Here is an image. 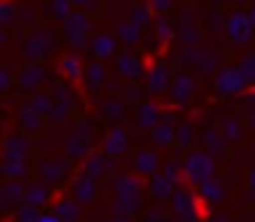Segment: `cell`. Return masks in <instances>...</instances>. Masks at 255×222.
Masks as SVG:
<instances>
[{
	"label": "cell",
	"instance_id": "7",
	"mask_svg": "<svg viewBox=\"0 0 255 222\" xmlns=\"http://www.w3.org/2000/svg\"><path fill=\"white\" fill-rule=\"evenodd\" d=\"M248 33H250V28H248L245 18H243V15H235V18L230 20V35H233V40L243 43V40H248Z\"/></svg>",
	"mask_w": 255,
	"mask_h": 222
},
{
	"label": "cell",
	"instance_id": "21",
	"mask_svg": "<svg viewBox=\"0 0 255 222\" xmlns=\"http://www.w3.org/2000/svg\"><path fill=\"white\" fill-rule=\"evenodd\" d=\"M240 73H243V77H245V80H255V55H253V58H248V60L240 65Z\"/></svg>",
	"mask_w": 255,
	"mask_h": 222
},
{
	"label": "cell",
	"instance_id": "28",
	"mask_svg": "<svg viewBox=\"0 0 255 222\" xmlns=\"http://www.w3.org/2000/svg\"><path fill=\"white\" fill-rule=\"evenodd\" d=\"M8 85V70H0V87Z\"/></svg>",
	"mask_w": 255,
	"mask_h": 222
},
{
	"label": "cell",
	"instance_id": "16",
	"mask_svg": "<svg viewBox=\"0 0 255 222\" xmlns=\"http://www.w3.org/2000/svg\"><path fill=\"white\" fill-rule=\"evenodd\" d=\"M93 48H95V53H98L100 58H105V55L113 53V40H110V38H98V40L93 43Z\"/></svg>",
	"mask_w": 255,
	"mask_h": 222
},
{
	"label": "cell",
	"instance_id": "6",
	"mask_svg": "<svg viewBox=\"0 0 255 222\" xmlns=\"http://www.w3.org/2000/svg\"><path fill=\"white\" fill-rule=\"evenodd\" d=\"M25 202L28 205H33V207H38V205H43V202H48V197H50V192H48V187L45 185H33L25 195Z\"/></svg>",
	"mask_w": 255,
	"mask_h": 222
},
{
	"label": "cell",
	"instance_id": "25",
	"mask_svg": "<svg viewBox=\"0 0 255 222\" xmlns=\"http://www.w3.org/2000/svg\"><path fill=\"white\" fill-rule=\"evenodd\" d=\"M38 220V215H35V207L33 205H28L23 212H20V222H35Z\"/></svg>",
	"mask_w": 255,
	"mask_h": 222
},
{
	"label": "cell",
	"instance_id": "14",
	"mask_svg": "<svg viewBox=\"0 0 255 222\" xmlns=\"http://www.w3.org/2000/svg\"><path fill=\"white\" fill-rule=\"evenodd\" d=\"M20 123L28 128V130H35V128H40V113L38 110H23V115H20Z\"/></svg>",
	"mask_w": 255,
	"mask_h": 222
},
{
	"label": "cell",
	"instance_id": "22",
	"mask_svg": "<svg viewBox=\"0 0 255 222\" xmlns=\"http://www.w3.org/2000/svg\"><path fill=\"white\" fill-rule=\"evenodd\" d=\"M88 75H90V87H98V82H103V77H105V70L98 68V65H93L88 70Z\"/></svg>",
	"mask_w": 255,
	"mask_h": 222
},
{
	"label": "cell",
	"instance_id": "3",
	"mask_svg": "<svg viewBox=\"0 0 255 222\" xmlns=\"http://www.w3.org/2000/svg\"><path fill=\"white\" fill-rule=\"evenodd\" d=\"M160 123V113H158V107L155 105H140L138 107V125L140 128H153Z\"/></svg>",
	"mask_w": 255,
	"mask_h": 222
},
{
	"label": "cell",
	"instance_id": "11",
	"mask_svg": "<svg viewBox=\"0 0 255 222\" xmlns=\"http://www.w3.org/2000/svg\"><path fill=\"white\" fill-rule=\"evenodd\" d=\"M28 152V143L25 140H18V138H13V140H8V148H5V155L10 157V160H20L23 155Z\"/></svg>",
	"mask_w": 255,
	"mask_h": 222
},
{
	"label": "cell",
	"instance_id": "24",
	"mask_svg": "<svg viewBox=\"0 0 255 222\" xmlns=\"http://www.w3.org/2000/svg\"><path fill=\"white\" fill-rule=\"evenodd\" d=\"M225 133H228L225 138H230V140H238V138H240L238 123H235V120H228V123H225Z\"/></svg>",
	"mask_w": 255,
	"mask_h": 222
},
{
	"label": "cell",
	"instance_id": "30",
	"mask_svg": "<svg viewBox=\"0 0 255 222\" xmlns=\"http://www.w3.org/2000/svg\"><path fill=\"white\" fill-rule=\"evenodd\" d=\"M113 222H130V220H125V217H118V220H113Z\"/></svg>",
	"mask_w": 255,
	"mask_h": 222
},
{
	"label": "cell",
	"instance_id": "12",
	"mask_svg": "<svg viewBox=\"0 0 255 222\" xmlns=\"http://www.w3.org/2000/svg\"><path fill=\"white\" fill-rule=\"evenodd\" d=\"M78 205L75 202H68V200H63L60 205H58V215H60V222H75L78 220Z\"/></svg>",
	"mask_w": 255,
	"mask_h": 222
},
{
	"label": "cell",
	"instance_id": "13",
	"mask_svg": "<svg viewBox=\"0 0 255 222\" xmlns=\"http://www.w3.org/2000/svg\"><path fill=\"white\" fill-rule=\"evenodd\" d=\"M203 195H205V200H210V202H220V200H223V187H220L218 182H213V180H205V182H203Z\"/></svg>",
	"mask_w": 255,
	"mask_h": 222
},
{
	"label": "cell",
	"instance_id": "18",
	"mask_svg": "<svg viewBox=\"0 0 255 222\" xmlns=\"http://www.w3.org/2000/svg\"><path fill=\"white\" fill-rule=\"evenodd\" d=\"M120 70H123L125 75H130V77H135V75L140 73V65H138L135 60H130V58H123V60H120Z\"/></svg>",
	"mask_w": 255,
	"mask_h": 222
},
{
	"label": "cell",
	"instance_id": "1",
	"mask_svg": "<svg viewBox=\"0 0 255 222\" xmlns=\"http://www.w3.org/2000/svg\"><path fill=\"white\" fill-rule=\"evenodd\" d=\"M185 175H188L190 182H198V185H203L205 180H210V175H213V160H210V155L208 152H193L188 157V162H185Z\"/></svg>",
	"mask_w": 255,
	"mask_h": 222
},
{
	"label": "cell",
	"instance_id": "20",
	"mask_svg": "<svg viewBox=\"0 0 255 222\" xmlns=\"http://www.w3.org/2000/svg\"><path fill=\"white\" fill-rule=\"evenodd\" d=\"M155 140H158V143H163V145H165V143H170V140H173V128H170L168 123H165V125H160V128H155Z\"/></svg>",
	"mask_w": 255,
	"mask_h": 222
},
{
	"label": "cell",
	"instance_id": "5",
	"mask_svg": "<svg viewBox=\"0 0 255 222\" xmlns=\"http://www.w3.org/2000/svg\"><path fill=\"white\" fill-rule=\"evenodd\" d=\"M190 95H193V80L185 77V75H180V77L175 80V85H173V97L180 100V102H185Z\"/></svg>",
	"mask_w": 255,
	"mask_h": 222
},
{
	"label": "cell",
	"instance_id": "4",
	"mask_svg": "<svg viewBox=\"0 0 255 222\" xmlns=\"http://www.w3.org/2000/svg\"><path fill=\"white\" fill-rule=\"evenodd\" d=\"M93 195H95V180L88 177V175H83L75 182V197L83 200V202H88V200H93Z\"/></svg>",
	"mask_w": 255,
	"mask_h": 222
},
{
	"label": "cell",
	"instance_id": "15",
	"mask_svg": "<svg viewBox=\"0 0 255 222\" xmlns=\"http://www.w3.org/2000/svg\"><path fill=\"white\" fill-rule=\"evenodd\" d=\"M60 68H63V73L68 75V77H80V65H78V60L75 58H68V60H63L60 63Z\"/></svg>",
	"mask_w": 255,
	"mask_h": 222
},
{
	"label": "cell",
	"instance_id": "26",
	"mask_svg": "<svg viewBox=\"0 0 255 222\" xmlns=\"http://www.w3.org/2000/svg\"><path fill=\"white\" fill-rule=\"evenodd\" d=\"M190 133H193V128H190V125H185V128L180 130V135H183V138H180V143H183V145L193 140V135H190Z\"/></svg>",
	"mask_w": 255,
	"mask_h": 222
},
{
	"label": "cell",
	"instance_id": "8",
	"mask_svg": "<svg viewBox=\"0 0 255 222\" xmlns=\"http://www.w3.org/2000/svg\"><path fill=\"white\" fill-rule=\"evenodd\" d=\"M173 185H175V182H173L168 175H155V180H153V195L165 200V197L173 192Z\"/></svg>",
	"mask_w": 255,
	"mask_h": 222
},
{
	"label": "cell",
	"instance_id": "17",
	"mask_svg": "<svg viewBox=\"0 0 255 222\" xmlns=\"http://www.w3.org/2000/svg\"><path fill=\"white\" fill-rule=\"evenodd\" d=\"M168 85V70H155L150 80V90H163Z\"/></svg>",
	"mask_w": 255,
	"mask_h": 222
},
{
	"label": "cell",
	"instance_id": "29",
	"mask_svg": "<svg viewBox=\"0 0 255 222\" xmlns=\"http://www.w3.org/2000/svg\"><path fill=\"white\" fill-rule=\"evenodd\" d=\"M250 187H253V190H255V170H253V172H250Z\"/></svg>",
	"mask_w": 255,
	"mask_h": 222
},
{
	"label": "cell",
	"instance_id": "2",
	"mask_svg": "<svg viewBox=\"0 0 255 222\" xmlns=\"http://www.w3.org/2000/svg\"><path fill=\"white\" fill-rule=\"evenodd\" d=\"M248 80L243 77L240 70H223L220 77H218V90L220 92H238Z\"/></svg>",
	"mask_w": 255,
	"mask_h": 222
},
{
	"label": "cell",
	"instance_id": "27",
	"mask_svg": "<svg viewBox=\"0 0 255 222\" xmlns=\"http://www.w3.org/2000/svg\"><path fill=\"white\" fill-rule=\"evenodd\" d=\"M35 222H60V217H55V215H38Z\"/></svg>",
	"mask_w": 255,
	"mask_h": 222
},
{
	"label": "cell",
	"instance_id": "31",
	"mask_svg": "<svg viewBox=\"0 0 255 222\" xmlns=\"http://www.w3.org/2000/svg\"><path fill=\"white\" fill-rule=\"evenodd\" d=\"M0 40H3V33H0Z\"/></svg>",
	"mask_w": 255,
	"mask_h": 222
},
{
	"label": "cell",
	"instance_id": "9",
	"mask_svg": "<svg viewBox=\"0 0 255 222\" xmlns=\"http://www.w3.org/2000/svg\"><path fill=\"white\" fill-rule=\"evenodd\" d=\"M123 150H125V133H123V130H113V133H110V140H108V145H105V152L118 155V152H123Z\"/></svg>",
	"mask_w": 255,
	"mask_h": 222
},
{
	"label": "cell",
	"instance_id": "10",
	"mask_svg": "<svg viewBox=\"0 0 255 222\" xmlns=\"http://www.w3.org/2000/svg\"><path fill=\"white\" fill-rule=\"evenodd\" d=\"M155 165H158V160H155L153 152H140L138 160H135V167H138L143 175H153V172H155Z\"/></svg>",
	"mask_w": 255,
	"mask_h": 222
},
{
	"label": "cell",
	"instance_id": "23",
	"mask_svg": "<svg viewBox=\"0 0 255 222\" xmlns=\"http://www.w3.org/2000/svg\"><path fill=\"white\" fill-rule=\"evenodd\" d=\"M5 172H8V177H23V175H25V167H23L20 160H18V162H8V165H5Z\"/></svg>",
	"mask_w": 255,
	"mask_h": 222
},
{
	"label": "cell",
	"instance_id": "19",
	"mask_svg": "<svg viewBox=\"0 0 255 222\" xmlns=\"http://www.w3.org/2000/svg\"><path fill=\"white\" fill-rule=\"evenodd\" d=\"M25 75H28V77H20V85H23V87H33V85H35V82L43 77V73H40L38 68H30Z\"/></svg>",
	"mask_w": 255,
	"mask_h": 222
}]
</instances>
